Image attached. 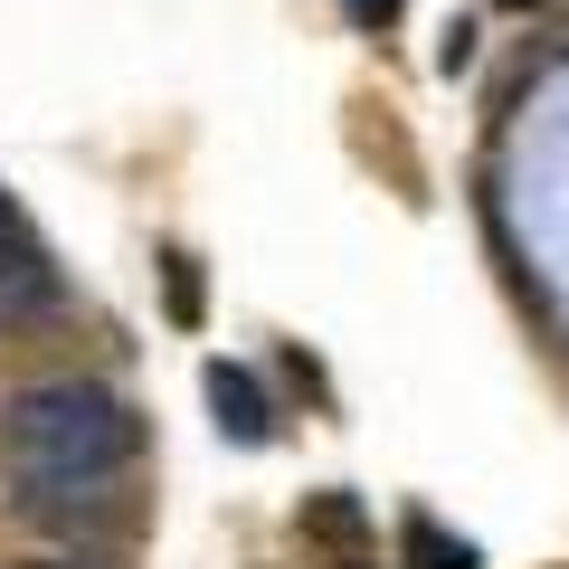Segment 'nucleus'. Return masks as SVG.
<instances>
[{"instance_id": "0eeeda50", "label": "nucleus", "mask_w": 569, "mask_h": 569, "mask_svg": "<svg viewBox=\"0 0 569 569\" xmlns=\"http://www.w3.org/2000/svg\"><path fill=\"white\" fill-rule=\"evenodd\" d=\"M342 10H351V20H370V29H380V20H399V0H342Z\"/></svg>"}, {"instance_id": "7ed1b4c3", "label": "nucleus", "mask_w": 569, "mask_h": 569, "mask_svg": "<svg viewBox=\"0 0 569 569\" xmlns=\"http://www.w3.org/2000/svg\"><path fill=\"white\" fill-rule=\"evenodd\" d=\"M209 408H219V437H238V447H266V437H276V418H266V389L247 380L238 361H209Z\"/></svg>"}, {"instance_id": "6e6552de", "label": "nucleus", "mask_w": 569, "mask_h": 569, "mask_svg": "<svg viewBox=\"0 0 569 569\" xmlns=\"http://www.w3.org/2000/svg\"><path fill=\"white\" fill-rule=\"evenodd\" d=\"M29 569H86V560H29Z\"/></svg>"}, {"instance_id": "39448f33", "label": "nucleus", "mask_w": 569, "mask_h": 569, "mask_svg": "<svg viewBox=\"0 0 569 569\" xmlns=\"http://www.w3.org/2000/svg\"><path fill=\"white\" fill-rule=\"evenodd\" d=\"M399 541H408V569H475V541H447V531L427 522V512H408Z\"/></svg>"}, {"instance_id": "1a4fd4ad", "label": "nucleus", "mask_w": 569, "mask_h": 569, "mask_svg": "<svg viewBox=\"0 0 569 569\" xmlns=\"http://www.w3.org/2000/svg\"><path fill=\"white\" fill-rule=\"evenodd\" d=\"M503 10H541V0H503Z\"/></svg>"}, {"instance_id": "9d476101", "label": "nucleus", "mask_w": 569, "mask_h": 569, "mask_svg": "<svg viewBox=\"0 0 569 569\" xmlns=\"http://www.w3.org/2000/svg\"><path fill=\"white\" fill-rule=\"evenodd\" d=\"M342 569H370V560H342Z\"/></svg>"}, {"instance_id": "423d86ee", "label": "nucleus", "mask_w": 569, "mask_h": 569, "mask_svg": "<svg viewBox=\"0 0 569 569\" xmlns=\"http://www.w3.org/2000/svg\"><path fill=\"white\" fill-rule=\"evenodd\" d=\"M171 313L200 323V276H190V257H171Z\"/></svg>"}, {"instance_id": "f03ea898", "label": "nucleus", "mask_w": 569, "mask_h": 569, "mask_svg": "<svg viewBox=\"0 0 569 569\" xmlns=\"http://www.w3.org/2000/svg\"><path fill=\"white\" fill-rule=\"evenodd\" d=\"M58 305H67V284H58V266H48L39 228L0 200V323H48Z\"/></svg>"}, {"instance_id": "20e7f679", "label": "nucleus", "mask_w": 569, "mask_h": 569, "mask_svg": "<svg viewBox=\"0 0 569 569\" xmlns=\"http://www.w3.org/2000/svg\"><path fill=\"white\" fill-rule=\"evenodd\" d=\"M305 531L323 550H361V531H370V512L351 503V493H305Z\"/></svg>"}, {"instance_id": "f257e3e1", "label": "nucleus", "mask_w": 569, "mask_h": 569, "mask_svg": "<svg viewBox=\"0 0 569 569\" xmlns=\"http://www.w3.org/2000/svg\"><path fill=\"white\" fill-rule=\"evenodd\" d=\"M0 466L20 485V503L39 493H96L133 485L142 466V418L96 380H39L20 399H0Z\"/></svg>"}]
</instances>
